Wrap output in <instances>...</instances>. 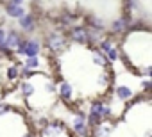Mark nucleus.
Returning a JSON list of instances; mask_svg holds the SVG:
<instances>
[{
	"mask_svg": "<svg viewBox=\"0 0 152 137\" xmlns=\"http://www.w3.org/2000/svg\"><path fill=\"white\" fill-rule=\"evenodd\" d=\"M39 50H41V43H39L38 37H22L18 46H16V52L27 55V59L29 57H38Z\"/></svg>",
	"mask_w": 152,
	"mask_h": 137,
	"instance_id": "obj_1",
	"label": "nucleus"
},
{
	"mask_svg": "<svg viewBox=\"0 0 152 137\" xmlns=\"http://www.w3.org/2000/svg\"><path fill=\"white\" fill-rule=\"evenodd\" d=\"M4 7H6V13H7L11 18H16V20H20L22 16L27 14V9H25L27 4L20 2V0H11V2H6Z\"/></svg>",
	"mask_w": 152,
	"mask_h": 137,
	"instance_id": "obj_2",
	"label": "nucleus"
},
{
	"mask_svg": "<svg viewBox=\"0 0 152 137\" xmlns=\"http://www.w3.org/2000/svg\"><path fill=\"white\" fill-rule=\"evenodd\" d=\"M47 46H48V50L54 52V53L63 52V48L66 46V34H56V32H52V34L47 37Z\"/></svg>",
	"mask_w": 152,
	"mask_h": 137,
	"instance_id": "obj_3",
	"label": "nucleus"
},
{
	"mask_svg": "<svg viewBox=\"0 0 152 137\" xmlns=\"http://www.w3.org/2000/svg\"><path fill=\"white\" fill-rule=\"evenodd\" d=\"M68 36L77 45H83V46L88 45V32H86V27H83V25H73L68 30Z\"/></svg>",
	"mask_w": 152,
	"mask_h": 137,
	"instance_id": "obj_4",
	"label": "nucleus"
},
{
	"mask_svg": "<svg viewBox=\"0 0 152 137\" xmlns=\"http://www.w3.org/2000/svg\"><path fill=\"white\" fill-rule=\"evenodd\" d=\"M20 39H22V36H20V32H16L15 29H9V30H6V41H4V48H7L9 52H11V50H16V46H18Z\"/></svg>",
	"mask_w": 152,
	"mask_h": 137,
	"instance_id": "obj_5",
	"label": "nucleus"
},
{
	"mask_svg": "<svg viewBox=\"0 0 152 137\" xmlns=\"http://www.w3.org/2000/svg\"><path fill=\"white\" fill-rule=\"evenodd\" d=\"M18 25H20V29L23 30V32H32V30H36V16L34 14H31V13H27L25 16H22L20 20H18Z\"/></svg>",
	"mask_w": 152,
	"mask_h": 137,
	"instance_id": "obj_6",
	"label": "nucleus"
},
{
	"mask_svg": "<svg viewBox=\"0 0 152 137\" xmlns=\"http://www.w3.org/2000/svg\"><path fill=\"white\" fill-rule=\"evenodd\" d=\"M59 96H61V100H63V102H66V103H72V102H73V98H75L73 89H72L64 80H61V82H59Z\"/></svg>",
	"mask_w": 152,
	"mask_h": 137,
	"instance_id": "obj_7",
	"label": "nucleus"
},
{
	"mask_svg": "<svg viewBox=\"0 0 152 137\" xmlns=\"http://www.w3.org/2000/svg\"><path fill=\"white\" fill-rule=\"evenodd\" d=\"M18 73H20V68H18V64H15V62L6 70V77H7V80H11V82H16Z\"/></svg>",
	"mask_w": 152,
	"mask_h": 137,
	"instance_id": "obj_8",
	"label": "nucleus"
},
{
	"mask_svg": "<svg viewBox=\"0 0 152 137\" xmlns=\"http://www.w3.org/2000/svg\"><path fill=\"white\" fill-rule=\"evenodd\" d=\"M115 94H116L120 100H129V98H132V91H131L127 86H120V87H116Z\"/></svg>",
	"mask_w": 152,
	"mask_h": 137,
	"instance_id": "obj_9",
	"label": "nucleus"
},
{
	"mask_svg": "<svg viewBox=\"0 0 152 137\" xmlns=\"http://www.w3.org/2000/svg\"><path fill=\"white\" fill-rule=\"evenodd\" d=\"M27 70H34V68H38L39 66V57H29L27 61H25V64H23Z\"/></svg>",
	"mask_w": 152,
	"mask_h": 137,
	"instance_id": "obj_10",
	"label": "nucleus"
},
{
	"mask_svg": "<svg viewBox=\"0 0 152 137\" xmlns=\"http://www.w3.org/2000/svg\"><path fill=\"white\" fill-rule=\"evenodd\" d=\"M4 41H6V29L0 27V50L4 48Z\"/></svg>",
	"mask_w": 152,
	"mask_h": 137,
	"instance_id": "obj_11",
	"label": "nucleus"
}]
</instances>
